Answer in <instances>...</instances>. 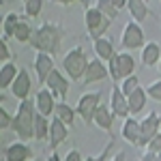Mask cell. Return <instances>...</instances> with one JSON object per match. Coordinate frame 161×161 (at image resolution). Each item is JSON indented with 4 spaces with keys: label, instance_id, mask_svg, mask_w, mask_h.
<instances>
[{
    "label": "cell",
    "instance_id": "6da1fadb",
    "mask_svg": "<svg viewBox=\"0 0 161 161\" xmlns=\"http://www.w3.org/2000/svg\"><path fill=\"white\" fill-rule=\"evenodd\" d=\"M60 41H62V28L56 24H50V22H45V24H41L37 30H32V35H30V45L35 47L37 52H45V54H58L60 50Z\"/></svg>",
    "mask_w": 161,
    "mask_h": 161
},
{
    "label": "cell",
    "instance_id": "7a4b0ae2",
    "mask_svg": "<svg viewBox=\"0 0 161 161\" xmlns=\"http://www.w3.org/2000/svg\"><path fill=\"white\" fill-rule=\"evenodd\" d=\"M32 125H35V101L24 99L13 116L11 129L22 142H26V140H32Z\"/></svg>",
    "mask_w": 161,
    "mask_h": 161
},
{
    "label": "cell",
    "instance_id": "3957f363",
    "mask_svg": "<svg viewBox=\"0 0 161 161\" xmlns=\"http://www.w3.org/2000/svg\"><path fill=\"white\" fill-rule=\"evenodd\" d=\"M86 64H88L86 52L80 45L69 50V54H64V58H62V69L69 75V80H82V75L86 71Z\"/></svg>",
    "mask_w": 161,
    "mask_h": 161
},
{
    "label": "cell",
    "instance_id": "277c9868",
    "mask_svg": "<svg viewBox=\"0 0 161 161\" xmlns=\"http://www.w3.org/2000/svg\"><path fill=\"white\" fill-rule=\"evenodd\" d=\"M133 69H136V60H133V56L131 54H114L110 60H108V73L114 82H120L125 77H129V75H133Z\"/></svg>",
    "mask_w": 161,
    "mask_h": 161
},
{
    "label": "cell",
    "instance_id": "5b68a950",
    "mask_svg": "<svg viewBox=\"0 0 161 161\" xmlns=\"http://www.w3.org/2000/svg\"><path fill=\"white\" fill-rule=\"evenodd\" d=\"M84 24H86L88 37L97 39V37H103L108 32L112 19H108L97 7H86V11H84Z\"/></svg>",
    "mask_w": 161,
    "mask_h": 161
},
{
    "label": "cell",
    "instance_id": "8992f818",
    "mask_svg": "<svg viewBox=\"0 0 161 161\" xmlns=\"http://www.w3.org/2000/svg\"><path fill=\"white\" fill-rule=\"evenodd\" d=\"M101 103V92H86L82 95L77 105H75V114L84 120V123H92V116H95V110L99 108Z\"/></svg>",
    "mask_w": 161,
    "mask_h": 161
},
{
    "label": "cell",
    "instance_id": "52a82bcc",
    "mask_svg": "<svg viewBox=\"0 0 161 161\" xmlns=\"http://www.w3.org/2000/svg\"><path fill=\"white\" fill-rule=\"evenodd\" d=\"M144 45V30L137 22H127L123 30V37H120V47L123 50H137Z\"/></svg>",
    "mask_w": 161,
    "mask_h": 161
},
{
    "label": "cell",
    "instance_id": "ba28073f",
    "mask_svg": "<svg viewBox=\"0 0 161 161\" xmlns=\"http://www.w3.org/2000/svg\"><path fill=\"white\" fill-rule=\"evenodd\" d=\"M159 127H161V114H157V112H150L144 120H140V137H137L136 144L137 148H144L150 137L159 131Z\"/></svg>",
    "mask_w": 161,
    "mask_h": 161
},
{
    "label": "cell",
    "instance_id": "9c48e42d",
    "mask_svg": "<svg viewBox=\"0 0 161 161\" xmlns=\"http://www.w3.org/2000/svg\"><path fill=\"white\" fill-rule=\"evenodd\" d=\"M43 86L50 88L54 97H58L60 101H64L67 92H69V80H67V77H64V75L54 67V69L50 71V75L45 77V84H43Z\"/></svg>",
    "mask_w": 161,
    "mask_h": 161
},
{
    "label": "cell",
    "instance_id": "30bf717a",
    "mask_svg": "<svg viewBox=\"0 0 161 161\" xmlns=\"http://www.w3.org/2000/svg\"><path fill=\"white\" fill-rule=\"evenodd\" d=\"M105 77H110L108 73V64L99 58H92V60H88L86 64V71L82 75V82L84 84H95V82H103Z\"/></svg>",
    "mask_w": 161,
    "mask_h": 161
},
{
    "label": "cell",
    "instance_id": "8fae6325",
    "mask_svg": "<svg viewBox=\"0 0 161 161\" xmlns=\"http://www.w3.org/2000/svg\"><path fill=\"white\" fill-rule=\"evenodd\" d=\"M30 88H32V82H30V73L26 71V69H19L17 75H15V80H13L11 84V92L15 99L24 101L28 99V95H30Z\"/></svg>",
    "mask_w": 161,
    "mask_h": 161
},
{
    "label": "cell",
    "instance_id": "7c38bea8",
    "mask_svg": "<svg viewBox=\"0 0 161 161\" xmlns=\"http://www.w3.org/2000/svg\"><path fill=\"white\" fill-rule=\"evenodd\" d=\"M52 69H54V56L45 54V52H37V56H35V75H37V82L41 86L45 84V77L50 75Z\"/></svg>",
    "mask_w": 161,
    "mask_h": 161
},
{
    "label": "cell",
    "instance_id": "4fadbf2b",
    "mask_svg": "<svg viewBox=\"0 0 161 161\" xmlns=\"http://www.w3.org/2000/svg\"><path fill=\"white\" fill-rule=\"evenodd\" d=\"M54 108H56V97L52 95L50 88H41L37 92V97H35V110L43 116H52Z\"/></svg>",
    "mask_w": 161,
    "mask_h": 161
},
{
    "label": "cell",
    "instance_id": "5bb4252c",
    "mask_svg": "<svg viewBox=\"0 0 161 161\" xmlns=\"http://www.w3.org/2000/svg\"><path fill=\"white\" fill-rule=\"evenodd\" d=\"M67 137H69V129H67V125L62 123V120H58V118H54V120L50 123V133H47L50 150H52V153L58 148Z\"/></svg>",
    "mask_w": 161,
    "mask_h": 161
},
{
    "label": "cell",
    "instance_id": "9a60e30c",
    "mask_svg": "<svg viewBox=\"0 0 161 161\" xmlns=\"http://www.w3.org/2000/svg\"><path fill=\"white\" fill-rule=\"evenodd\" d=\"M110 112L118 118H127L129 116V103H127V97L120 92V86L112 88V97H110Z\"/></svg>",
    "mask_w": 161,
    "mask_h": 161
},
{
    "label": "cell",
    "instance_id": "2e32d148",
    "mask_svg": "<svg viewBox=\"0 0 161 161\" xmlns=\"http://www.w3.org/2000/svg\"><path fill=\"white\" fill-rule=\"evenodd\" d=\"M30 148H28V144L26 142H13L11 146H7L4 150V161H28L30 159Z\"/></svg>",
    "mask_w": 161,
    "mask_h": 161
},
{
    "label": "cell",
    "instance_id": "e0dca14e",
    "mask_svg": "<svg viewBox=\"0 0 161 161\" xmlns=\"http://www.w3.org/2000/svg\"><path fill=\"white\" fill-rule=\"evenodd\" d=\"M127 103H129V116H137L146 105V90L137 86L131 95H127Z\"/></svg>",
    "mask_w": 161,
    "mask_h": 161
},
{
    "label": "cell",
    "instance_id": "ac0fdd59",
    "mask_svg": "<svg viewBox=\"0 0 161 161\" xmlns=\"http://www.w3.org/2000/svg\"><path fill=\"white\" fill-rule=\"evenodd\" d=\"M137 137H140V120L136 116H127L123 125V140L127 144L136 146L137 144Z\"/></svg>",
    "mask_w": 161,
    "mask_h": 161
},
{
    "label": "cell",
    "instance_id": "d6986e66",
    "mask_svg": "<svg viewBox=\"0 0 161 161\" xmlns=\"http://www.w3.org/2000/svg\"><path fill=\"white\" fill-rule=\"evenodd\" d=\"M92 47H95V54H97V58L103 62H108L116 54L114 52V45H112V41L108 37H97V39H92Z\"/></svg>",
    "mask_w": 161,
    "mask_h": 161
},
{
    "label": "cell",
    "instance_id": "ffe728a7",
    "mask_svg": "<svg viewBox=\"0 0 161 161\" xmlns=\"http://www.w3.org/2000/svg\"><path fill=\"white\" fill-rule=\"evenodd\" d=\"M92 123L97 125L99 129H103V131H108L110 133L112 131V125H114V114L110 112V108H105V105H101L95 110V116H92Z\"/></svg>",
    "mask_w": 161,
    "mask_h": 161
},
{
    "label": "cell",
    "instance_id": "44dd1931",
    "mask_svg": "<svg viewBox=\"0 0 161 161\" xmlns=\"http://www.w3.org/2000/svg\"><path fill=\"white\" fill-rule=\"evenodd\" d=\"M161 58V47L159 43H155V41H150V43H144L142 45V64H146V67H155Z\"/></svg>",
    "mask_w": 161,
    "mask_h": 161
},
{
    "label": "cell",
    "instance_id": "7402d4cb",
    "mask_svg": "<svg viewBox=\"0 0 161 161\" xmlns=\"http://www.w3.org/2000/svg\"><path fill=\"white\" fill-rule=\"evenodd\" d=\"M47 133H50V120H47V116H43V114H39V112L35 110L32 140H39V142H43V140H47Z\"/></svg>",
    "mask_w": 161,
    "mask_h": 161
},
{
    "label": "cell",
    "instance_id": "603a6c76",
    "mask_svg": "<svg viewBox=\"0 0 161 161\" xmlns=\"http://www.w3.org/2000/svg\"><path fill=\"white\" fill-rule=\"evenodd\" d=\"M127 9L131 13L133 22L142 24L146 17H148V7H146V0H127Z\"/></svg>",
    "mask_w": 161,
    "mask_h": 161
},
{
    "label": "cell",
    "instance_id": "cb8c5ba5",
    "mask_svg": "<svg viewBox=\"0 0 161 161\" xmlns=\"http://www.w3.org/2000/svg\"><path fill=\"white\" fill-rule=\"evenodd\" d=\"M54 116L62 120L67 127H73V120H75V110L67 103V101H58L56 108H54Z\"/></svg>",
    "mask_w": 161,
    "mask_h": 161
},
{
    "label": "cell",
    "instance_id": "d4e9b609",
    "mask_svg": "<svg viewBox=\"0 0 161 161\" xmlns=\"http://www.w3.org/2000/svg\"><path fill=\"white\" fill-rule=\"evenodd\" d=\"M17 64H13L11 60H7L2 67H0V90H4V88H11L13 80H15V75H17Z\"/></svg>",
    "mask_w": 161,
    "mask_h": 161
},
{
    "label": "cell",
    "instance_id": "484cf974",
    "mask_svg": "<svg viewBox=\"0 0 161 161\" xmlns=\"http://www.w3.org/2000/svg\"><path fill=\"white\" fill-rule=\"evenodd\" d=\"M17 24H19V15L15 11L7 13V15L2 17V32H4L2 39H13V32H15V26Z\"/></svg>",
    "mask_w": 161,
    "mask_h": 161
},
{
    "label": "cell",
    "instance_id": "4316f807",
    "mask_svg": "<svg viewBox=\"0 0 161 161\" xmlns=\"http://www.w3.org/2000/svg\"><path fill=\"white\" fill-rule=\"evenodd\" d=\"M30 35H32V26L24 22V19H19V24L15 26V32H13V39L17 41V43H28L30 41Z\"/></svg>",
    "mask_w": 161,
    "mask_h": 161
},
{
    "label": "cell",
    "instance_id": "83f0119b",
    "mask_svg": "<svg viewBox=\"0 0 161 161\" xmlns=\"http://www.w3.org/2000/svg\"><path fill=\"white\" fill-rule=\"evenodd\" d=\"M95 7H97V9H99V11L103 13L105 17H108V19L118 17V13H120V11H118V9H116V7L110 2V0H95Z\"/></svg>",
    "mask_w": 161,
    "mask_h": 161
},
{
    "label": "cell",
    "instance_id": "f1b7e54d",
    "mask_svg": "<svg viewBox=\"0 0 161 161\" xmlns=\"http://www.w3.org/2000/svg\"><path fill=\"white\" fill-rule=\"evenodd\" d=\"M137 86H140V80H137V75H129V77L120 80V92H123L125 97H127V95H131V92H133Z\"/></svg>",
    "mask_w": 161,
    "mask_h": 161
},
{
    "label": "cell",
    "instance_id": "f546056e",
    "mask_svg": "<svg viewBox=\"0 0 161 161\" xmlns=\"http://www.w3.org/2000/svg\"><path fill=\"white\" fill-rule=\"evenodd\" d=\"M43 9V0H24V13L28 17H37Z\"/></svg>",
    "mask_w": 161,
    "mask_h": 161
},
{
    "label": "cell",
    "instance_id": "4dcf8cb0",
    "mask_svg": "<svg viewBox=\"0 0 161 161\" xmlns=\"http://www.w3.org/2000/svg\"><path fill=\"white\" fill-rule=\"evenodd\" d=\"M144 90H146V97H150V99H155V101H161V80L150 82Z\"/></svg>",
    "mask_w": 161,
    "mask_h": 161
},
{
    "label": "cell",
    "instance_id": "1f68e13d",
    "mask_svg": "<svg viewBox=\"0 0 161 161\" xmlns=\"http://www.w3.org/2000/svg\"><path fill=\"white\" fill-rule=\"evenodd\" d=\"M146 150H150V153H161V131H157L155 136L148 140V144L144 146Z\"/></svg>",
    "mask_w": 161,
    "mask_h": 161
},
{
    "label": "cell",
    "instance_id": "d6a6232c",
    "mask_svg": "<svg viewBox=\"0 0 161 161\" xmlns=\"http://www.w3.org/2000/svg\"><path fill=\"white\" fill-rule=\"evenodd\" d=\"M112 146H114V140H110V142L105 144V148H103V153H99V155H95V157H86L84 161H108V155L112 153Z\"/></svg>",
    "mask_w": 161,
    "mask_h": 161
},
{
    "label": "cell",
    "instance_id": "836d02e7",
    "mask_svg": "<svg viewBox=\"0 0 161 161\" xmlns=\"http://www.w3.org/2000/svg\"><path fill=\"white\" fill-rule=\"evenodd\" d=\"M11 120H13V116L0 105V131L2 129H11Z\"/></svg>",
    "mask_w": 161,
    "mask_h": 161
},
{
    "label": "cell",
    "instance_id": "e575fe53",
    "mask_svg": "<svg viewBox=\"0 0 161 161\" xmlns=\"http://www.w3.org/2000/svg\"><path fill=\"white\" fill-rule=\"evenodd\" d=\"M9 58H11V50L7 45V39L0 37V62H7Z\"/></svg>",
    "mask_w": 161,
    "mask_h": 161
},
{
    "label": "cell",
    "instance_id": "d590c367",
    "mask_svg": "<svg viewBox=\"0 0 161 161\" xmlns=\"http://www.w3.org/2000/svg\"><path fill=\"white\" fill-rule=\"evenodd\" d=\"M64 161H84V157H82V153H80L77 148H71L69 153H67Z\"/></svg>",
    "mask_w": 161,
    "mask_h": 161
},
{
    "label": "cell",
    "instance_id": "8d00e7d4",
    "mask_svg": "<svg viewBox=\"0 0 161 161\" xmlns=\"http://www.w3.org/2000/svg\"><path fill=\"white\" fill-rule=\"evenodd\" d=\"M140 161H159L157 159V153H150V150H146L144 155H142V159Z\"/></svg>",
    "mask_w": 161,
    "mask_h": 161
},
{
    "label": "cell",
    "instance_id": "74e56055",
    "mask_svg": "<svg viewBox=\"0 0 161 161\" xmlns=\"http://www.w3.org/2000/svg\"><path fill=\"white\" fill-rule=\"evenodd\" d=\"M110 2L116 7V9H118V11H123L125 7H127V0H110Z\"/></svg>",
    "mask_w": 161,
    "mask_h": 161
},
{
    "label": "cell",
    "instance_id": "f35d334b",
    "mask_svg": "<svg viewBox=\"0 0 161 161\" xmlns=\"http://www.w3.org/2000/svg\"><path fill=\"white\" fill-rule=\"evenodd\" d=\"M110 161H125V153H123V150H120V153H116Z\"/></svg>",
    "mask_w": 161,
    "mask_h": 161
},
{
    "label": "cell",
    "instance_id": "ab89813d",
    "mask_svg": "<svg viewBox=\"0 0 161 161\" xmlns=\"http://www.w3.org/2000/svg\"><path fill=\"white\" fill-rule=\"evenodd\" d=\"M52 2H56V4H62V7H67V4H71L75 0H52Z\"/></svg>",
    "mask_w": 161,
    "mask_h": 161
},
{
    "label": "cell",
    "instance_id": "60d3db41",
    "mask_svg": "<svg viewBox=\"0 0 161 161\" xmlns=\"http://www.w3.org/2000/svg\"><path fill=\"white\" fill-rule=\"evenodd\" d=\"M47 161H62V159L58 157V155H56V153H52L50 157H47Z\"/></svg>",
    "mask_w": 161,
    "mask_h": 161
},
{
    "label": "cell",
    "instance_id": "b9f144b4",
    "mask_svg": "<svg viewBox=\"0 0 161 161\" xmlns=\"http://www.w3.org/2000/svg\"><path fill=\"white\" fill-rule=\"evenodd\" d=\"M0 103H4V95H2V90H0Z\"/></svg>",
    "mask_w": 161,
    "mask_h": 161
},
{
    "label": "cell",
    "instance_id": "7bdbcfd3",
    "mask_svg": "<svg viewBox=\"0 0 161 161\" xmlns=\"http://www.w3.org/2000/svg\"><path fill=\"white\" fill-rule=\"evenodd\" d=\"M157 64H159V73H161V58H159V62H157Z\"/></svg>",
    "mask_w": 161,
    "mask_h": 161
},
{
    "label": "cell",
    "instance_id": "ee69618b",
    "mask_svg": "<svg viewBox=\"0 0 161 161\" xmlns=\"http://www.w3.org/2000/svg\"><path fill=\"white\" fill-rule=\"evenodd\" d=\"M157 159H159V161H161V153H157Z\"/></svg>",
    "mask_w": 161,
    "mask_h": 161
},
{
    "label": "cell",
    "instance_id": "f6af8a7d",
    "mask_svg": "<svg viewBox=\"0 0 161 161\" xmlns=\"http://www.w3.org/2000/svg\"><path fill=\"white\" fill-rule=\"evenodd\" d=\"M0 30H2V17H0Z\"/></svg>",
    "mask_w": 161,
    "mask_h": 161
}]
</instances>
